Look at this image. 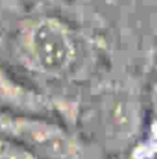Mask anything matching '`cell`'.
<instances>
[{
  "instance_id": "cell-1",
  "label": "cell",
  "mask_w": 157,
  "mask_h": 159,
  "mask_svg": "<svg viewBox=\"0 0 157 159\" xmlns=\"http://www.w3.org/2000/svg\"><path fill=\"white\" fill-rule=\"evenodd\" d=\"M28 42V59L42 71L56 74L63 71L75 55L74 43L67 32L54 25H40Z\"/></svg>"
}]
</instances>
